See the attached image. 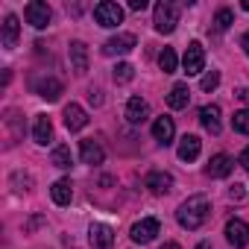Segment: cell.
I'll use <instances>...</instances> for the list:
<instances>
[{
  "label": "cell",
  "instance_id": "d6a6232c",
  "mask_svg": "<svg viewBox=\"0 0 249 249\" xmlns=\"http://www.w3.org/2000/svg\"><path fill=\"white\" fill-rule=\"evenodd\" d=\"M240 47H243V53L249 56V33H243V38H240Z\"/></svg>",
  "mask_w": 249,
  "mask_h": 249
},
{
  "label": "cell",
  "instance_id": "8992f818",
  "mask_svg": "<svg viewBox=\"0 0 249 249\" xmlns=\"http://www.w3.org/2000/svg\"><path fill=\"white\" fill-rule=\"evenodd\" d=\"M33 91H36L38 97H44L47 103H56L65 88H62V82H59L56 76H36V79H33Z\"/></svg>",
  "mask_w": 249,
  "mask_h": 249
},
{
  "label": "cell",
  "instance_id": "9a60e30c",
  "mask_svg": "<svg viewBox=\"0 0 249 249\" xmlns=\"http://www.w3.org/2000/svg\"><path fill=\"white\" fill-rule=\"evenodd\" d=\"M199 123L211 135H220V129H223V123H220V106H202L199 108Z\"/></svg>",
  "mask_w": 249,
  "mask_h": 249
},
{
  "label": "cell",
  "instance_id": "44dd1931",
  "mask_svg": "<svg viewBox=\"0 0 249 249\" xmlns=\"http://www.w3.org/2000/svg\"><path fill=\"white\" fill-rule=\"evenodd\" d=\"M18 36H21L18 18H15V15H6V18H3V47H6V50L18 47Z\"/></svg>",
  "mask_w": 249,
  "mask_h": 249
},
{
  "label": "cell",
  "instance_id": "30bf717a",
  "mask_svg": "<svg viewBox=\"0 0 249 249\" xmlns=\"http://www.w3.org/2000/svg\"><path fill=\"white\" fill-rule=\"evenodd\" d=\"M88 240H91L94 249H111L114 231H111V226H106V223H94V226L88 229Z\"/></svg>",
  "mask_w": 249,
  "mask_h": 249
},
{
  "label": "cell",
  "instance_id": "4fadbf2b",
  "mask_svg": "<svg viewBox=\"0 0 249 249\" xmlns=\"http://www.w3.org/2000/svg\"><path fill=\"white\" fill-rule=\"evenodd\" d=\"M231 170H234V161H231V156H226V153H217V156L208 161V167H205V173H208L211 179H226Z\"/></svg>",
  "mask_w": 249,
  "mask_h": 249
},
{
  "label": "cell",
  "instance_id": "ffe728a7",
  "mask_svg": "<svg viewBox=\"0 0 249 249\" xmlns=\"http://www.w3.org/2000/svg\"><path fill=\"white\" fill-rule=\"evenodd\" d=\"M199 150H202V141L196 135H185L179 141V159L182 161H196L199 159Z\"/></svg>",
  "mask_w": 249,
  "mask_h": 249
},
{
  "label": "cell",
  "instance_id": "52a82bcc",
  "mask_svg": "<svg viewBox=\"0 0 249 249\" xmlns=\"http://www.w3.org/2000/svg\"><path fill=\"white\" fill-rule=\"evenodd\" d=\"M159 231H161V223H159L156 217H144V220H138V223L129 229V237H132L135 243H150Z\"/></svg>",
  "mask_w": 249,
  "mask_h": 249
},
{
  "label": "cell",
  "instance_id": "d6986e66",
  "mask_svg": "<svg viewBox=\"0 0 249 249\" xmlns=\"http://www.w3.org/2000/svg\"><path fill=\"white\" fill-rule=\"evenodd\" d=\"M33 138H36V144H41V147L53 141V123H50V117H47V114H38V117H36Z\"/></svg>",
  "mask_w": 249,
  "mask_h": 249
},
{
  "label": "cell",
  "instance_id": "8d00e7d4",
  "mask_svg": "<svg viewBox=\"0 0 249 249\" xmlns=\"http://www.w3.org/2000/svg\"><path fill=\"white\" fill-rule=\"evenodd\" d=\"M243 9H246V12H249V0H243Z\"/></svg>",
  "mask_w": 249,
  "mask_h": 249
},
{
  "label": "cell",
  "instance_id": "2e32d148",
  "mask_svg": "<svg viewBox=\"0 0 249 249\" xmlns=\"http://www.w3.org/2000/svg\"><path fill=\"white\" fill-rule=\"evenodd\" d=\"M79 156H82V164H103L106 150H103L94 138H88V141H82V144H79Z\"/></svg>",
  "mask_w": 249,
  "mask_h": 249
},
{
  "label": "cell",
  "instance_id": "83f0119b",
  "mask_svg": "<svg viewBox=\"0 0 249 249\" xmlns=\"http://www.w3.org/2000/svg\"><path fill=\"white\" fill-rule=\"evenodd\" d=\"M231 24H234V15H231V9H220V12L214 15V27H217L220 33H223V30H229Z\"/></svg>",
  "mask_w": 249,
  "mask_h": 249
},
{
  "label": "cell",
  "instance_id": "3957f363",
  "mask_svg": "<svg viewBox=\"0 0 249 249\" xmlns=\"http://www.w3.org/2000/svg\"><path fill=\"white\" fill-rule=\"evenodd\" d=\"M94 21L100 27H117V24H123V9L117 3H111V0H103V3L94 6Z\"/></svg>",
  "mask_w": 249,
  "mask_h": 249
},
{
  "label": "cell",
  "instance_id": "cb8c5ba5",
  "mask_svg": "<svg viewBox=\"0 0 249 249\" xmlns=\"http://www.w3.org/2000/svg\"><path fill=\"white\" fill-rule=\"evenodd\" d=\"M111 76H114V82H117V85H123V82H132V76H135V68H132L129 62H117V65H114V71H111Z\"/></svg>",
  "mask_w": 249,
  "mask_h": 249
},
{
  "label": "cell",
  "instance_id": "f1b7e54d",
  "mask_svg": "<svg viewBox=\"0 0 249 249\" xmlns=\"http://www.w3.org/2000/svg\"><path fill=\"white\" fill-rule=\"evenodd\" d=\"M217 85H220V73H217V71H208V73L199 79V88H202V91H214Z\"/></svg>",
  "mask_w": 249,
  "mask_h": 249
},
{
  "label": "cell",
  "instance_id": "ba28073f",
  "mask_svg": "<svg viewBox=\"0 0 249 249\" xmlns=\"http://www.w3.org/2000/svg\"><path fill=\"white\" fill-rule=\"evenodd\" d=\"M226 240H229L234 249L246 246V243H249V223H243L240 217H231V220L226 223Z\"/></svg>",
  "mask_w": 249,
  "mask_h": 249
},
{
  "label": "cell",
  "instance_id": "8fae6325",
  "mask_svg": "<svg viewBox=\"0 0 249 249\" xmlns=\"http://www.w3.org/2000/svg\"><path fill=\"white\" fill-rule=\"evenodd\" d=\"M68 56H71V68H73V73L85 76V73H88V47H85L82 41H71Z\"/></svg>",
  "mask_w": 249,
  "mask_h": 249
},
{
  "label": "cell",
  "instance_id": "603a6c76",
  "mask_svg": "<svg viewBox=\"0 0 249 249\" xmlns=\"http://www.w3.org/2000/svg\"><path fill=\"white\" fill-rule=\"evenodd\" d=\"M191 103V88L185 85V82H176L173 88H170V94H167V106L170 108H185Z\"/></svg>",
  "mask_w": 249,
  "mask_h": 249
},
{
  "label": "cell",
  "instance_id": "277c9868",
  "mask_svg": "<svg viewBox=\"0 0 249 249\" xmlns=\"http://www.w3.org/2000/svg\"><path fill=\"white\" fill-rule=\"evenodd\" d=\"M182 68H185L188 76L202 73V68H205V50H202L199 41H191V44H188V50H185V56H182Z\"/></svg>",
  "mask_w": 249,
  "mask_h": 249
},
{
  "label": "cell",
  "instance_id": "d590c367",
  "mask_svg": "<svg viewBox=\"0 0 249 249\" xmlns=\"http://www.w3.org/2000/svg\"><path fill=\"white\" fill-rule=\"evenodd\" d=\"M161 249H182V246H179V243H164Z\"/></svg>",
  "mask_w": 249,
  "mask_h": 249
},
{
  "label": "cell",
  "instance_id": "d4e9b609",
  "mask_svg": "<svg viewBox=\"0 0 249 249\" xmlns=\"http://www.w3.org/2000/svg\"><path fill=\"white\" fill-rule=\"evenodd\" d=\"M176 65H179L176 50H173V47H164V50H161V56H159V68H161L164 73H173V71H176Z\"/></svg>",
  "mask_w": 249,
  "mask_h": 249
},
{
  "label": "cell",
  "instance_id": "7402d4cb",
  "mask_svg": "<svg viewBox=\"0 0 249 249\" xmlns=\"http://www.w3.org/2000/svg\"><path fill=\"white\" fill-rule=\"evenodd\" d=\"M50 196H53L56 205H71V199H73V185H71V179H59V182H53Z\"/></svg>",
  "mask_w": 249,
  "mask_h": 249
},
{
  "label": "cell",
  "instance_id": "7a4b0ae2",
  "mask_svg": "<svg viewBox=\"0 0 249 249\" xmlns=\"http://www.w3.org/2000/svg\"><path fill=\"white\" fill-rule=\"evenodd\" d=\"M153 24H156V33L161 36H170L179 24V6L170 3V0H161V3L156 6V15H153Z\"/></svg>",
  "mask_w": 249,
  "mask_h": 249
},
{
  "label": "cell",
  "instance_id": "836d02e7",
  "mask_svg": "<svg viewBox=\"0 0 249 249\" xmlns=\"http://www.w3.org/2000/svg\"><path fill=\"white\" fill-rule=\"evenodd\" d=\"M237 97H240L243 103H249V88H240V91H237Z\"/></svg>",
  "mask_w": 249,
  "mask_h": 249
},
{
  "label": "cell",
  "instance_id": "1f68e13d",
  "mask_svg": "<svg viewBox=\"0 0 249 249\" xmlns=\"http://www.w3.org/2000/svg\"><path fill=\"white\" fill-rule=\"evenodd\" d=\"M240 167H243V170H249V147L240 153Z\"/></svg>",
  "mask_w": 249,
  "mask_h": 249
},
{
  "label": "cell",
  "instance_id": "f546056e",
  "mask_svg": "<svg viewBox=\"0 0 249 249\" xmlns=\"http://www.w3.org/2000/svg\"><path fill=\"white\" fill-rule=\"evenodd\" d=\"M129 9H135V12H144V9H147V0H129Z\"/></svg>",
  "mask_w": 249,
  "mask_h": 249
},
{
  "label": "cell",
  "instance_id": "6da1fadb",
  "mask_svg": "<svg viewBox=\"0 0 249 249\" xmlns=\"http://www.w3.org/2000/svg\"><path fill=\"white\" fill-rule=\"evenodd\" d=\"M208 214H211V202H208V196H205V194H194V196H188V199L179 205L176 220H179L182 229L194 231V229H199V226L208 220Z\"/></svg>",
  "mask_w": 249,
  "mask_h": 249
},
{
  "label": "cell",
  "instance_id": "7c38bea8",
  "mask_svg": "<svg viewBox=\"0 0 249 249\" xmlns=\"http://www.w3.org/2000/svg\"><path fill=\"white\" fill-rule=\"evenodd\" d=\"M65 126H68L71 132H79V129L88 126V114H85V108H82L79 103L65 106Z\"/></svg>",
  "mask_w": 249,
  "mask_h": 249
},
{
  "label": "cell",
  "instance_id": "5b68a950",
  "mask_svg": "<svg viewBox=\"0 0 249 249\" xmlns=\"http://www.w3.org/2000/svg\"><path fill=\"white\" fill-rule=\"evenodd\" d=\"M24 15H27V24H33L36 30L50 27V18H53L50 6H47V3H41V0H30L27 9H24Z\"/></svg>",
  "mask_w": 249,
  "mask_h": 249
},
{
  "label": "cell",
  "instance_id": "4316f807",
  "mask_svg": "<svg viewBox=\"0 0 249 249\" xmlns=\"http://www.w3.org/2000/svg\"><path fill=\"white\" fill-rule=\"evenodd\" d=\"M231 126H234V132H240V135H249V108H240V111L234 114Z\"/></svg>",
  "mask_w": 249,
  "mask_h": 249
},
{
  "label": "cell",
  "instance_id": "484cf974",
  "mask_svg": "<svg viewBox=\"0 0 249 249\" xmlns=\"http://www.w3.org/2000/svg\"><path fill=\"white\" fill-rule=\"evenodd\" d=\"M50 164H56V167H71V147H65V144H59L56 150H53V156H50Z\"/></svg>",
  "mask_w": 249,
  "mask_h": 249
},
{
  "label": "cell",
  "instance_id": "4dcf8cb0",
  "mask_svg": "<svg viewBox=\"0 0 249 249\" xmlns=\"http://www.w3.org/2000/svg\"><path fill=\"white\" fill-rule=\"evenodd\" d=\"M229 199H243V185H234V188L229 191Z\"/></svg>",
  "mask_w": 249,
  "mask_h": 249
},
{
  "label": "cell",
  "instance_id": "e0dca14e",
  "mask_svg": "<svg viewBox=\"0 0 249 249\" xmlns=\"http://www.w3.org/2000/svg\"><path fill=\"white\" fill-rule=\"evenodd\" d=\"M144 185H147L153 194H167V191L173 188V176H170V173H164V170H153V173H147Z\"/></svg>",
  "mask_w": 249,
  "mask_h": 249
},
{
  "label": "cell",
  "instance_id": "9c48e42d",
  "mask_svg": "<svg viewBox=\"0 0 249 249\" xmlns=\"http://www.w3.org/2000/svg\"><path fill=\"white\" fill-rule=\"evenodd\" d=\"M135 44H138V38L132 33H120V36H114V38H108L103 44V53L106 56H123V53H129Z\"/></svg>",
  "mask_w": 249,
  "mask_h": 249
},
{
  "label": "cell",
  "instance_id": "ac0fdd59",
  "mask_svg": "<svg viewBox=\"0 0 249 249\" xmlns=\"http://www.w3.org/2000/svg\"><path fill=\"white\" fill-rule=\"evenodd\" d=\"M150 117V106H147V100H141V97H129V103H126V120L129 123H144Z\"/></svg>",
  "mask_w": 249,
  "mask_h": 249
},
{
  "label": "cell",
  "instance_id": "e575fe53",
  "mask_svg": "<svg viewBox=\"0 0 249 249\" xmlns=\"http://www.w3.org/2000/svg\"><path fill=\"white\" fill-rule=\"evenodd\" d=\"M196 249H211V243H208V240H202V243H196Z\"/></svg>",
  "mask_w": 249,
  "mask_h": 249
},
{
  "label": "cell",
  "instance_id": "5bb4252c",
  "mask_svg": "<svg viewBox=\"0 0 249 249\" xmlns=\"http://www.w3.org/2000/svg\"><path fill=\"white\" fill-rule=\"evenodd\" d=\"M173 135H176V123H173V117H156V123H153V138L159 141V144H170L173 141Z\"/></svg>",
  "mask_w": 249,
  "mask_h": 249
}]
</instances>
